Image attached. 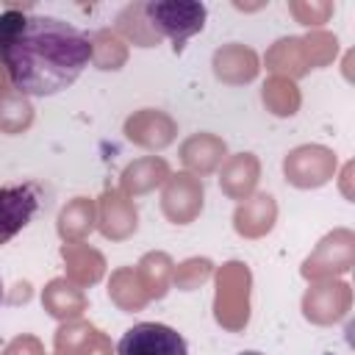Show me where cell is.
Segmentation results:
<instances>
[{
	"label": "cell",
	"mask_w": 355,
	"mask_h": 355,
	"mask_svg": "<svg viewBox=\"0 0 355 355\" xmlns=\"http://www.w3.org/2000/svg\"><path fill=\"white\" fill-rule=\"evenodd\" d=\"M92 53V39L61 17L14 8L0 14V61L19 94L64 92L89 67Z\"/></svg>",
	"instance_id": "1"
},
{
	"label": "cell",
	"mask_w": 355,
	"mask_h": 355,
	"mask_svg": "<svg viewBox=\"0 0 355 355\" xmlns=\"http://www.w3.org/2000/svg\"><path fill=\"white\" fill-rule=\"evenodd\" d=\"M147 19L158 28L175 47H180L189 36L205 28L208 8L202 3H175V0H153L144 6Z\"/></svg>",
	"instance_id": "2"
},
{
	"label": "cell",
	"mask_w": 355,
	"mask_h": 355,
	"mask_svg": "<svg viewBox=\"0 0 355 355\" xmlns=\"http://www.w3.org/2000/svg\"><path fill=\"white\" fill-rule=\"evenodd\" d=\"M42 208V186L33 180L0 186V244L11 241Z\"/></svg>",
	"instance_id": "3"
},
{
	"label": "cell",
	"mask_w": 355,
	"mask_h": 355,
	"mask_svg": "<svg viewBox=\"0 0 355 355\" xmlns=\"http://www.w3.org/2000/svg\"><path fill=\"white\" fill-rule=\"evenodd\" d=\"M116 355H189V344L169 324L139 322L122 333Z\"/></svg>",
	"instance_id": "4"
},
{
	"label": "cell",
	"mask_w": 355,
	"mask_h": 355,
	"mask_svg": "<svg viewBox=\"0 0 355 355\" xmlns=\"http://www.w3.org/2000/svg\"><path fill=\"white\" fill-rule=\"evenodd\" d=\"M239 355H261V352H255V349H247V352H239Z\"/></svg>",
	"instance_id": "5"
},
{
	"label": "cell",
	"mask_w": 355,
	"mask_h": 355,
	"mask_svg": "<svg viewBox=\"0 0 355 355\" xmlns=\"http://www.w3.org/2000/svg\"><path fill=\"white\" fill-rule=\"evenodd\" d=\"M0 302H3V283H0Z\"/></svg>",
	"instance_id": "6"
}]
</instances>
